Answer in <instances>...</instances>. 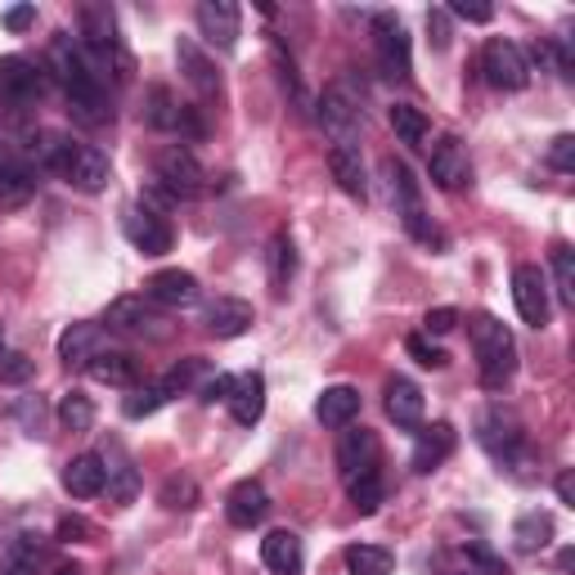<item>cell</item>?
I'll return each instance as SVG.
<instances>
[{
    "instance_id": "cell-42",
    "label": "cell",
    "mask_w": 575,
    "mask_h": 575,
    "mask_svg": "<svg viewBox=\"0 0 575 575\" xmlns=\"http://www.w3.org/2000/svg\"><path fill=\"white\" fill-rule=\"evenodd\" d=\"M548 261H553L557 297H562L566 306H575V253L566 248V243H553V253H548Z\"/></svg>"
},
{
    "instance_id": "cell-37",
    "label": "cell",
    "mask_w": 575,
    "mask_h": 575,
    "mask_svg": "<svg viewBox=\"0 0 575 575\" xmlns=\"http://www.w3.org/2000/svg\"><path fill=\"white\" fill-rule=\"evenodd\" d=\"M292 275H297V248H292L288 234H275L270 238V284H275V292H284L292 284Z\"/></svg>"
},
{
    "instance_id": "cell-13",
    "label": "cell",
    "mask_w": 575,
    "mask_h": 575,
    "mask_svg": "<svg viewBox=\"0 0 575 575\" xmlns=\"http://www.w3.org/2000/svg\"><path fill=\"white\" fill-rule=\"evenodd\" d=\"M63 181L81 194H100L109 185V157L104 148L95 144H72V157H68V167H63Z\"/></svg>"
},
{
    "instance_id": "cell-46",
    "label": "cell",
    "mask_w": 575,
    "mask_h": 575,
    "mask_svg": "<svg viewBox=\"0 0 575 575\" xmlns=\"http://www.w3.org/2000/svg\"><path fill=\"white\" fill-rule=\"evenodd\" d=\"M162 504L167 509H194L198 504V485L189 476H172L167 485H162Z\"/></svg>"
},
{
    "instance_id": "cell-3",
    "label": "cell",
    "mask_w": 575,
    "mask_h": 575,
    "mask_svg": "<svg viewBox=\"0 0 575 575\" xmlns=\"http://www.w3.org/2000/svg\"><path fill=\"white\" fill-rule=\"evenodd\" d=\"M382 172H387V181H391V203H396V212H400V220H404V229L414 234L419 243H441V234H437V225H432V216L423 212V194H419V181H414V172L404 167V162H396V157H387L382 162Z\"/></svg>"
},
{
    "instance_id": "cell-57",
    "label": "cell",
    "mask_w": 575,
    "mask_h": 575,
    "mask_svg": "<svg viewBox=\"0 0 575 575\" xmlns=\"http://www.w3.org/2000/svg\"><path fill=\"white\" fill-rule=\"evenodd\" d=\"M54 575H86V571H81V562H59Z\"/></svg>"
},
{
    "instance_id": "cell-28",
    "label": "cell",
    "mask_w": 575,
    "mask_h": 575,
    "mask_svg": "<svg viewBox=\"0 0 575 575\" xmlns=\"http://www.w3.org/2000/svg\"><path fill=\"white\" fill-rule=\"evenodd\" d=\"M328 172H333V181H338V189L342 194H351V198H369V181H364V162H360V153L356 148H347V144H333L328 148Z\"/></svg>"
},
{
    "instance_id": "cell-34",
    "label": "cell",
    "mask_w": 575,
    "mask_h": 575,
    "mask_svg": "<svg viewBox=\"0 0 575 575\" xmlns=\"http://www.w3.org/2000/svg\"><path fill=\"white\" fill-rule=\"evenodd\" d=\"M548 540H553V517L548 513H522L513 522V544L522 553H540V548H548Z\"/></svg>"
},
{
    "instance_id": "cell-41",
    "label": "cell",
    "mask_w": 575,
    "mask_h": 575,
    "mask_svg": "<svg viewBox=\"0 0 575 575\" xmlns=\"http://www.w3.org/2000/svg\"><path fill=\"white\" fill-rule=\"evenodd\" d=\"M387 122H391V131H396L404 144H423V140H428V117H423L414 104H396V109L387 113Z\"/></svg>"
},
{
    "instance_id": "cell-53",
    "label": "cell",
    "mask_w": 575,
    "mask_h": 575,
    "mask_svg": "<svg viewBox=\"0 0 575 575\" xmlns=\"http://www.w3.org/2000/svg\"><path fill=\"white\" fill-rule=\"evenodd\" d=\"M445 14H454L463 23H490V19H495V10H490V6H472V0H454Z\"/></svg>"
},
{
    "instance_id": "cell-20",
    "label": "cell",
    "mask_w": 575,
    "mask_h": 575,
    "mask_svg": "<svg viewBox=\"0 0 575 575\" xmlns=\"http://www.w3.org/2000/svg\"><path fill=\"white\" fill-rule=\"evenodd\" d=\"M32 194H37L32 162H23L14 153H0V207H23Z\"/></svg>"
},
{
    "instance_id": "cell-33",
    "label": "cell",
    "mask_w": 575,
    "mask_h": 575,
    "mask_svg": "<svg viewBox=\"0 0 575 575\" xmlns=\"http://www.w3.org/2000/svg\"><path fill=\"white\" fill-rule=\"evenodd\" d=\"M86 369H91V378L104 382V387H135V378H140V364H135L126 351H100Z\"/></svg>"
},
{
    "instance_id": "cell-56",
    "label": "cell",
    "mask_w": 575,
    "mask_h": 575,
    "mask_svg": "<svg viewBox=\"0 0 575 575\" xmlns=\"http://www.w3.org/2000/svg\"><path fill=\"white\" fill-rule=\"evenodd\" d=\"M557 500L575 509V481H571V472H562V476H557Z\"/></svg>"
},
{
    "instance_id": "cell-6",
    "label": "cell",
    "mask_w": 575,
    "mask_h": 575,
    "mask_svg": "<svg viewBox=\"0 0 575 575\" xmlns=\"http://www.w3.org/2000/svg\"><path fill=\"white\" fill-rule=\"evenodd\" d=\"M373 50H378V63L387 76H396V81L414 76V54H409V37L396 14H373Z\"/></svg>"
},
{
    "instance_id": "cell-35",
    "label": "cell",
    "mask_w": 575,
    "mask_h": 575,
    "mask_svg": "<svg viewBox=\"0 0 575 575\" xmlns=\"http://www.w3.org/2000/svg\"><path fill=\"white\" fill-rule=\"evenodd\" d=\"M347 571H351V575H391V571H396V557H391V548H382V544H351V548H347Z\"/></svg>"
},
{
    "instance_id": "cell-22",
    "label": "cell",
    "mask_w": 575,
    "mask_h": 575,
    "mask_svg": "<svg viewBox=\"0 0 575 575\" xmlns=\"http://www.w3.org/2000/svg\"><path fill=\"white\" fill-rule=\"evenodd\" d=\"M144 292H148V301H157V306H194L198 301V279L189 275V270H157L148 284H144Z\"/></svg>"
},
{
    "instance_id": "cell-50",
    "label": "cell",
    "mask_w": 575,
    "mask_h": 575,
    "mask_svg": "<svg viewBox=\"0 0 575 575\" xmlns=\"http://www.w3.org/2000/svg\"><path fill=\"white\" fill-rule=\"evenodd\" d=\"M468 557H472L481 571H490V575H509V562H504L500 553H490L481 540H472V544H468Z\"/></svg>"
},
{
    "instance_id": "cell-27",
    "label": "cell",
    "mask_w": 575,
    "mask_h": 575,
    "mask_svg": "<svg viewBox=\"0 0 575 575\" xmlns=\"http://www.w3.org/2000/svg\"><path fill=\"white\" fill-rule=\"evenodd\" d=\"M176 59H181V72H185L189 86H198L203 95H216V91H220V72H216V63L198 50L194 37H181V41H176Z\"/></svg>"
},
{
    "instance_id": "cell-30",
    "label": "cell",
    "mask_w": 575,
    "mask_h": 575,
    "mask_svg": "<svg viewBox=\"0 0 575 575\" xmlns=\"http://www.w3.org/2000/svg\"><path fill=\"white\" fill-rule=\"evenodd\" d=\"M72 144L76 140H68L63 131H37V135H28V157L37 162V172H59L63 176L68 157H72Z\"/></svg>"
},
{
    "instance_id": "cell-55",
    "label": "cell",
    "mask_w": 575,
    "mask_h": 575,
    "mask_svg": "<svg viewBox=\"0 0 575 575\" xmlns=\"http://www.w3.org/2000/svg\"><path fill=\"white\" fill-rule=\"evenodd\" d=\"M32 23H37V10H32V6H14V10L6 14V28H10V32H23V28H32Z\"/></svg>"
},
{
    "instance_id": "cell-15",
    "label": "cell",
    "mask_w": 575,
    "mask_h": 575,
    "mask_svg": "<svg viewBox=\"0 0 575 575\" xmlns=\"http://www.w3.org/2000/svg\"><path fill=\"white\" fill-rule=\"evenodd\" d=\"M270 513V495H266V485L261 481H238L229 495H225V517L238 526V531H253L261 526Z\"/></svg>"
},
{
    "instance_id": "cell-47",
    "label": "cell",
    "mask_w": 575,
    "mask_h": 575,
    "mask_svg": "<svg viewBox=\"0 0 575 575\" xmlns=\"http://www.w3.org/2000/svg\"><path fill=\"white\" fill-rule=\"evenodd\" d=\"M32 378V360L19 351H0V382H28Z\"/></svg>"
},
{
    "instance_id": "cell-5",
    "label": "cell",
    "mask_w": 575,
    "mask_h": 575,
    "mask_svg": "<svg viewBox=\"0 0 575 575\" xmlns=\"http://www.w3.org/2000/svg\"><path fill=\"white\" fill-rule=\"evenodd\" d=\"M481 72H485V81H490L495 91H522L526 81H531V63H526L522 45H513V41H504V37L485 41V50H481Z\"/></svg>"
},
{
    "instance_id": "cell-17",
    "label": "cell",
    "mask_w": 575,
    "mask_h": 575,
    "mask_svg": "<svg viewBox=\"0 0 575 575\" xmlns=\"http://www.w3.org/2000/svg\"><path fill=\"white\" fill-rule=\"evenodd\" d=\"M382 396H387V419L396 423V428H423V391H419V382L414 378H387V387H382Z\"/></svg>"
},
{
    "instance_id": "cell-39",
    "label": "cell",
    "mask_w": 575,
    "mask_h": 575,
    "mask_svg": "<svg viewBox=\"0 0 575 575\" xmlns=\"http://www.w3.org/2000/svg\"><path fill=\"white\" fill-rule=\"evenodd\" d=\"M10 419L19 423L23 437H45V423H50V409L41 396H19L14 409H10Z\"/></svg>"
},
{
    "instance_id": "cell-54",
    "label": "cell",
    "mask_w": 575,
    "mask_h": 575,
    "mask_svg": "<svg viewBox=\"0 0 575 575\" xmlns=\"http://www.w3.org/2000/svg\"><path fill=\"white\" fill-rule=\"evenodd\" d=\"M428 32H432V45L445 50L450 45V14L445 10H428Z\"/></svg>"
},
{
    "instance_id": "cell-4",
    "label": "cell",
    "mask_w": 575,
    "mask_h": 575,
    "mask_svg": "<svg viewBox=\"0 0 575 575\" xmlns=\"http://www.w3.org/2000/svg\"><path fill=\"white\" fill-rule=\"evenodd\" d=\"M153 172H157V189L167 194V198H198L203 194V181H207V172L198 167V157L189 153V148H181V144H172V148H162L157 153V162H153Z\"/></svg>"
},
{
    "instance_id": "cell-44",
    "label": "cell",
    "mask_w": 575,
    "mask_h": 575,
    "mask_svg": "<svg viewBox=\"0 0 575 575\" xmlns=\"http://www.w3.org/2000/svg\"><path fill=\"white\" fill-rule=\"evenodd\" d=\"M207 373V360H198V356H189V360H181L167 378H162V387H167V396H176V391H189L198 378Z\"/></svg>"
},
{
    "instance_id": "cell-36",
    "label": "cell",
    "mask_w": 575,
    "mask_h": 575,
    "mask_svg": "<svg viewBox=\"0 0 575 575\" xmlns=\"http://www.w3.org/2000/svg\"><path fill=\"white\" fill-rule=\"evenodd\" d=\"M59 428L63 432H91L95 428V400L86 391H68L59 400Z\"/></svg>"
},
{
    "instance_id": "cell-58",
    "label": "cell",
    "mask_w": 575,
    "mask_h": 575,
    "mask_svg": "<svg viewBox=\"0 0 575 575\" xmlns=\"http://www.w3.org/2000/svg\"><path fill=\"white\" fill-rule=\"evenodd\" d=\"M0 342H6V338H0Z\"/></svg>"
},
{
    "instance_id": "cell-16",
    "label": "cell",
    "mask_w": 575,
    "mask_h": 575,
    "mask_svg": "<svg viewBox=\"0 0 575 575\" xmlns=\"http://www.w3.org/2000/svg\"><path fill=\"white\" fill-rule=\"evenodd\" d=\"M481 445L495 454L500 463H513V459L522 454V445H526L522 423H517L513 414H504V409H490V414L481 419Z\"/></svg>"
},
{
    "instance_id": "cell-26",
    "label": "cell",
    "mask_w": 575,
    "mask_h": 575,
    "mask_svg": "<svg viewBox=\"0 0 575 575\" xmlns=\"http://www.w3.org/2000/svg\"><path fill=\"white\" fill-rule=\"evenodd\" d=\"M207 328L216 338H243L253 328V306L243 297H216L207 306Z\"/></svg>"
},
{
    "instance_id": "cell-48",
    "label": "cell",
    "mask_w": 575,
    "mask_h": 575,
    "mask_svg": "<svg viewBox=\"0 0 575 575\" xmlns=\"http://www.w3.org/2000/svg\"><path fill=\"white\" fill-rule=\"evenodd\" d=\"M229 391H234V378H229V373H216V378H207V382L198 387V400H203V404H229Z\"/></svg>"
},
{
    "instance_id": "cell-40",
    "label": "cell",
    "mask_w": 575,
    "mask_h": 575,
    "mask_svg": "<svg viewBox=\"0 0 575 575\" xmlns=\"http://www.w3.org/2000/svg\"><path fill=\"white\" fill-rule=\"evenodd\" d=\"M347 490H351V504L369 517V513H378L382 509V500H387V485H382V472H364V476H356V481H347Z\"/></svg>"
},
{
    "instance_id": "cell-14",
    "label": "cell",
    "mask_w": 575,
    "mask_h": 575,
    "mask_svg": "<svg viewBox=\"0 0 575 575\" xmlns=\"http://www.w3.org/2000/svg\"><path fill=\"white\" fill-rule=\"evenodd\" d=\"M198 19V32L207 45L216 50H234L238 45V6L234 0H203V6L194 10Z\"/></svg>"
},
{
    "instance_id": "cell-10",
    "label": "cell",
    "mask_w": 575,
    "mask_h": 575,
    "mask_svg": "<svg viewBox=\"0 0 575 575\" xmlns=\"http://www.w3.org/2000/svg\"><path fill=\"white\" fill-rule=\"evenodd\" d=\"M319 122H324V131L333 135L338 144L351 148V140H356V131H360V100H351L342 86H328V91L319 95Z\"/></svg>"
},
{
    "instance_id": "cell-31",
    "label": "cell",
    "mask_w": 575,
    "mask_h": 575,
    "mask_svg": "<svg viewBox=\"0 0 575 575\" xmlns=\"http://www.w3.org/2000/svg\"><path fill=\"white\" fill-rule=\"evenodd\" d=\"M104 347V328L100 324H72L59 338V360L63 364H91Z\"/></svg>"
},
{
    "instance_id": "cell-49",
    "label": "cell",
    "mask_w": 575,
    "mask_h": 575,
    "mask_svg": "<svg viewBox=\"0 0 575 575\" xmlns=\"http://www.w3.org/2000/svg\"><path fill=\"white\" fill-rule=\"evenodd\" d=\"M548 162L557 172H575V135H557L548 144Z\"/></svg>"
},
{
    "instance_id": "cell-43",
    "label": "cell",
    "mask_w": 575,
    "mask_h": 575,
    "mask_svg": "<svg viewBox=\"0 0 575 575\" xmlns=\"http://www.w3.org/2000/svg\"><path fill=\"white\" fill-rule=\"evenodd\" d=\"M37 562H41V544L28 535L6 548V575H37Z\"/></svg>"
},
{
    "instance_id": "cell-19",
    "label": "cell",
    "mask_w": 575,
    "mask_h": 575,
    "mask_svg": "<svg viewBox=\"0 0 575 575\" xmlns=\"http://www.w3.org/2000/svg\"><path fill=\"white\" fill-rule=\"evenodd\" d=\"M104 490H109V500H117V504H131L135 495H140V472H135V463H131V454L113 441L104 454Z\"/></svg>"
},
{
    "instance_id": "cell-25",
    "label": "cell",
    "mask_w": 575,
    "mask_h": 575,
    "mask_svg": "<svg viewBox=\"0 0 575 575\" xmlns=\"http://www.w3.org/2000/svg\"><path fill=\"white\" fill-rule=\"evenodd\" d=\"M454 445H459V437H454V428L450 423H432V428H423L419 432V441H414V472H432V468H441L450 454H454Z\"/></svg>"
},
{
    "instance_id": "cell-21",
    "label": "cell",
    "mask_w": 575,
    "mask_h": 575,
    "mask_svg": "<svg viewBox=\"0 0 575 575\" xmlns=\"http://www.w3.org/2000/svg\"><path fill=\"white\" fill-rule=\"evenodd\" d=\"M229 414H234V423H243V428L261 423V414H266V378H261V373H243V378H234Z\"/></svg>"
},
{
    "instance_id": "cell-52",
    "label": "cell",
    "mask_w": 575,
    "mask_h": 575,
    "mask_svg": "<svg viewBox=\"0 0 575 575\" xmlns=\"http://www.w3.org/2000/svg\"><path fill=\"white\" fill-rule=\"evenodd\" d=\"M95 535V526L86 522V517H59V531H54V540H63V544H72V540H91Z\"/></svg>"
},
{
    "instance_id": "cell-45",
    "label": "cell",
    "mask_w": 575,
    "mask_h": 575,
    "mask_svg": "<svg viewBox=\"0 0 575 575\" xmlns=\"http://www.w3.org/2000/svg\"><path fill=\"white\" fill-rule=\"evenodd\" d=\"M404 351L414 356V360H419L423 369H445V364H450V356H445V351H441V347H437V342H432L428 333H414V338L404 342Z\"/></svg>"
},
{
    "instance_id": "cell-1",
    "label": "cell",
    "mask_w": 575,
    "mask_h": 575,
    "mask_svg": "<svg viewBox=\"0 0 575 575\" xmlns=\"http://www.w3.org/2000/svg\"><path fill=\"white\" fill-rule=\"evenodd\" d=\"M50 72H54V81L63 86L68 109H72V117H76V122H86V126H104V122L113 117L104 81L95 76V68H91L86 50H81V41H72L68 32H59V37L50 41Z\"/></svg>"
},
{
    "instance_id": "cell-38",
    "label": "cell",
    "mask_w": 575,
    "mask_h": 575,
    "mask_svg": "<svg viewBox=\"0 0 575 575\" xmlns=\"http://www.w3.org/2000/svg\"><path fill=\"white\" fill-rule=\"evenodd\" d=\"M172 396H167V387L162 382H144V387H131V396L122 400V414L126 419H148V414H157L162 404H167Z\"/></svg>"
},
{
    "instance_id": "cell-51",
    "label": "cell",
    "mask_w": 575,
    "mask_h": 575,
    "mask_svg": "<svg viewBox=\"0 0 575 575\" xmlns=\"http://www.w3.org/2000/svg\"><path fill=\"white\" fill-rule=\"evenodd\" d=\"M454 324H459V310H454V306H437V310H428V319H423L428 338H432V333H437V338H441V333H450Z\"/></svg>"
},
{
    "instance_id": "cell-23",
    "label": "cell",
    "mask_w": 575,
    "mask_h": 575,
    "mask_svg": "<svg viewBox=\"0 0 575 575\" xmlns=\"http://www.w3.org/2000/svg\"><path fill=\"white\" fill-rule=\"evenodd\" d=\"M63 490L72 500H95L104 490V459L100 454H76L63 463Z\"/></svg>"
},
{
    "instance_id": "cell-29",
    "label": "cell",
    "mask_w": 575,
    "mask_h": 575,
    "mask_svg": "<svg viewBox=\"0 0 575 575\" xmlns=\"http://www.w3.org/2000/svg\"><path fill=\"white\" fill-rule=\"evenodd\" d=\"M261 562H266L275 575H301V562H306L301 535H292V531H270V535L261 540Z\"/></svg>"
},
{
    "instance_id": "cell-2",
    "label": "cell",
    "mask_w": 575,
    "mask_h": 575,
    "mask_svg": "<svg viewBox=\"0 0 575 575\" xmlns=\"http://www.w3.org/2000/svg\"><path fill=\"white\" fill-rule=\"evenodd\" d=\"M468 333H472L481 387L485 391H504L513 382V373H517V342L509 333V324H500L495 315H472Z\"/></svg>"
},
{
    "instance_id": "cell-18",
    "label": "cell",
    "mask_w": 575,
    "mask_h": 575,
    "mask_svg": "<svg viewBox=\"0 0 575 575\" xmlns=\"http://www.w3.org/2000/svg\"><path fill=\"white\" fill-rule=\"evenodd\" d=\"M378 459H382V445L369 428H356V432H342L338 441V468L347 481L364 476V472H378Z\"/></svg>"
},
{
    "instance_id": "cell-11",
    "label": "cell",
    "mask_w": 575,
    "mask_h": 575,
    "mask_svg": "<svg viewBox=\"0 0 575 575\" xmlns=\"http://www.w3.org/2000/svg\"><path fill=\"white\" fill-rule=\"evenodd\" d=\"M428 167H432V181H437L441 189H468V185H472V162H468V148H463L454 135H441V140L432 144Z\"/></svg>"
},
{
    "instance_id": "cell-12",
    "label": "cell",
    "mask_w": 575,
    "mask_h": 575,
    "mask_svg": "<svg viewBox=\"0 0 575 575\" xmlns=\"http://www.w3.org/2000/svg\"><path fill=\"white\" fill-rule=\"evenodd\" d=\"M144 117L148 126L157 131H181V135H203V122L194 117V109H185L167 86H153L148 91V104H144Z\"/></svg>"
},
{
    "instance_id": "cell-9",
    "label": "cell",
    "mask_w": 575,
    "mask_h": 575,
    "mask_svg": "<svg viewBox=\"0 0 575 575\" xmlns=\"http://www.w3.org/2000/svg\"><path fill=\"white\" fill-rule=\"evenodd\" d=\"M513 301H517V315L531 328L548 324V279H544L540 266H517L513 270Z\"/></svg>"
},
{
    "instance_id": "cell-8",
    "label": "cell",
    "mask_w": 575,
    "mask_h": 575,
    "mask_svg": "<svg viewBox=\"0 0 575 575\" xmlns=\"http://www.w3.org/2000/svg\"><path fill=\"white\" fill-rule=\"evenodd\" d=\"M41 95H45V72L32 59H23V54L0 59V100L23 109V104H37Z\"/></svg>"
},
{
    "instance_id": "cell-32",
    "label": "cell",
    "mask_w": 575,
    "mask_h": 575,
    "mask_svg": "<svg viewBox=\"0 0 575 575\" xmlns=\"http://www.w3.org/2000/svg\"><path fill=\"white\" fill-rule=\"evenodd\" d=\"M104 324L113 328V333H148V328L157 324V315H153V306L144 297H117L109 306Z\"/></svg>"
},
{
    "instance_id": "cell-7",
    "label": "cell",
    "mask_w": 575,
    "mask_h": 575,
    "mask_svg": "<svg viewBox=\"0 0 575 575\" xmlns=\"http://www.w3.org/2000/svg\"><path fill=\"white\" fill-rule=\"evenodd\" d=\"M122 234L131 238V248L135 253H144V257H167L172 253V225L162 220V212H153V207H126V216H122Z\"/></svg>"
},
{
    "instance_id": "cell-24",
    "label": "cell",
    "mask_w": 575,
    "mask_h": 575,
    "mask_svg": "<svg viewBox=\"0 0 575 575\" xmlns=\"http://www.w3.org/2000/svg\"><path fill=\"white\" fill-rule=\"evenodd\" d=\"M356 414H360V391L347 387V382L324 387L319 400H315V419H319L324 428H347Z\"/></svg>"
}]
</instances>
